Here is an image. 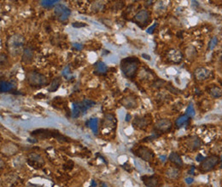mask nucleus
<instances>
[{"label":"nucleus","mask_w":222,"mask_h":187,"mask_svg":"<svg viewBox=\"0 0 222 187\" xmlns=\"http://www.w3.org/2000/svg\"><path fill=\"white\" fill-rule=\"evenodd\" d=\"M209 75H210L209 70H208L207 68L204 67H199L194 72V77L198 81L206 80L207 78H208Z\"/></svg>","instance_id":"11"},{"label":"nucleus","mask_w":222,"mask_h":187,"mask_svg":"<svg viewBox=\"0 0 222 187\" xmlns=\"http://www.w3.org/2000/svg\"><path fill=\"white\" fill-rule=\"evenodd\" d=\"M209 94L213 98H219L222 95L221 90L218 87H215V86L209 88Z\"/></svg>","instance_id":"23"},{"label":"nucleus","mask_w":222,"mask_h":187,"mask_svg":"<svg viewBox=\"0 0 222 187\" xmlns=\"http://www.w3.org/2000/svg\"><path fill=\"white\" fill-rule=\"evenodd\" d=\"M186 146L190 150L196 151L202 146V141L199 138L196 137V136H191L187 140Z\"/></svg>","instance_id":"13"},{"label":"nucleus","mask_w":222,"mask_h":187,"mask_svg":"<svg viewBox=\"0 0 222 187\" xmlns=\"http://www.w3.org/2000/svg\"><path fill=\"white\" fill-rule=\"evenodd\" d=\"M192 182V179H187V183H191Z\"/></svg>","instance_id":"37"},{"label":"nucleus","mask_w":222,"mask_h":187,"mask_svg":"<svg viewBox=\"0 0 222 187\" xmlns=\"http://www.w3.org/2000/svg\"><path fill=\"white\" fill-rule=\"evenodd\" d=\"M86 26V24L83 23V22H74V23H73V26L76 27V28H80V27H83V26Z\"/></svg>","instance_id":"31"},{"label":"nucleus","mask_w":222,"mask_h":187,"mask_svg":"<svg viewBox=\"0 0 222 187\" xmlns=\"http://www.w3.org/2000/svg\"><path fill=\"white\" fill-rule=\"evenodd\" d=\"M30 187H39V186H37V185H33V184H31V185H30Z\"/></svg>","instance_id":"38"},{"label":"nucleus","mask_w":222,"mask_h":187,"mask_svg":"<svg viewBox=\"0 0 222 187\" xmlns=\"http://www.w3.org/2000/svg\"><path fill=\"white\" fill-rule=\"evenodd\" d=\"M89 126L91 127L92 131L94 132V134H97V133H98V119H97V118H93V119L90 120Z\"/></svg>","instance_id":"25"},{"label":"nucleus","mask_w":222,"mask_h":187,"mask_svg":"<svg viewBox=\"0 0 222 187\" xmlns=\"http://www.w3.org/2000/svg\"><path fill=\"white\" fill-rule=\"evenodd\" d=\"M136 154L139 156V158L143 159L144 161L151 162L153 158H154V154L153 152H151V150L145 147V146H141L139 147V149L136 151Z\"/></svg>","instance_id":"8"},{"label":"nucleus","mask_w":222,"mask_h":187,"mask_svg":"<svg viewBox=\"0 0 222 187\" xmlns=\"http://www.w3.org/2000/svg\"><path fill=\"white\" fill-rule=\"evenodd\" d=\"M202 159H203V158L202 157V155H198V156H197V158H196V161H198V162L203 161Z\"/></svg>","instance_id":"35"},{"label":"nucleus","mask_w":222,"mask_h":187,"mask_svg":"<svg viewBox=\"0 0 222 187\" xmlns=\"http://www.w3.org/2000/svg\"><path fill=\"white\" fill-rule=\"evenodd\" d=\"M28 158H29V160H31L32 162H34V163H36L38 165H43V164L44 163L43 158L39 155H38V154H35V153H31V154H29Z\"/></svg>","instance_id":"20"},{"label":"nucleus","mask_w":222,"mask_h":187,"mask_svg":"<svg viewBox=\"0 0 222 187\" xmlns=\"http://www.w3.org/2000/svg\"><path fill=\"white\" fill-rule=\"evenodd\" d=\"M24 45V38L20 35H14L8 41V49L13 56L19 55Z\"/></svg>","instance_id":"2"},{"label":"nucleus","mask_w":222,"mask_h":187,"mask_svg":"<svg viewBox=\"0 0 222 187\" xmlns=\"http://www.w3.org/2000/svg\"><path fill=\"white\" fill-rule=\"evenodd\" d=\"M188 120H189V116H188V115H185V116H182V117H179V118L176 121V124H177V126H179V127H181V126H183L184 124H185V123L188 122Z\"/></svg>","instance_id":"26"},{"label":"nucleus","mask_w":222,"mask_h":187,"mask_svg":"<svg viewBox=\"0 0 222 187\" xmlns=\"http://www.w3.org/2000/svg\"><path fill=\"white\" fill-rule=\"evenodd\" d=\"M107 70H108V67H107L106 65L104 64L103 61H99L96 64V71H97L98 73L104 74V73L106 72Z\"/></svg>","instance_id":"22"},{"label":"nucleus","mask_w":222,"mask_h":187,"mask_svg":"<svg viewBox=\"0 0 222 187\" xmlns=\"http://www.w3.org/2000/svg\"><path fill=\"white\" fill-rule=\"evenodd\" d=\"M157 23L155 24V25H153V26H151V27L147 30V32H148V33H152V32H153V30H155V28L157 27Z\"/></svg>","instance_id":"33"},{"label":"nucleus","mask_w":222,"mask_h":187,"mask_svg":"<svg viewBox=\"0 0 222 187\" xmlns=\"http://www.w3.org/2000/svg\"><path fill=\"white\" fill-rule=\"evenodd\" d=\"M122 105L128 109H133L137 107L138 105V101H137V99L135 97H133V95H129V96H127L123 98L122 99Z\"/></svg>","instance_id":"12"},{"label":"nucleus","mask_w":222,"mask_h":187,"mask_svg":"<svg viewBox=\"0 0 222 187\" xmlns=\"http://www.w3.org/2000/svg\"><path fill=\"white\" fill-rule=\"evenodd\" d=\"M121 68L123 74L128 77H133L135 76L138 68H139V61L135 57L124 59L122 61Z\"/></svg>","instance_id":"1"},{"label":"nucleus","mask_w":222,"mask_h":187,"mask_svg":"<svg viewBox=\"0 0 222 187\" xmlns=\"http://www.w3.org/2000/svg\"><path fill=\"white\" fill-rule=\"evenodd\" d=\"M167 176L169 179H177L179 175V171L178 169L177 168H171L167 171Z\"/></svg>","instance_id":"19"},{"label":"nucleus","mask_w":222,"mask_h":187,"mask_svg":"<svg viewBox=\"0 0 222 187\" xmlns=\"http://www.w3.org/2000/svg\"><path fill=\"white\" fill-rule=\"evenodd\" d=\"M61 83V78L60 77H56V78L53 79L52 82L50 83V86L48 87V91L49 92H55L58 89Z\"/></svg>","instance_id":"18"},{"label":"nucleus","mask_w":222,"mask_h":187,"mask_svg":"<svg viewBox=\"0 0 222 187\" xmlns=\"http://www.w3.org/2000/svg\"><path fill=\"white\" fill-rule=\"evenodd\" d=\"M142 180L147 187H157L159 183L156 176H144L142 177Z\"/></svg>","instance_id":"15"},{"label":"nucleus","mask_w":222,"mask_h":187,"mask_svg":"<svg viewBox=\"0 0 222 187\" xmlns=\"http://www.w3.org/2000/svg\"><path fill=\"white\" fill-rule=\"evenodd\" d=\"M11 88H12L11 83L1 81V83H0V90H1L2 93H3V92H8V91L10 90Z\"/></svg>","instance_id":"24"},{"label":"nucleus","mask_w":222,"mask_h":187,"mask_svg":"<svg viewBox=\"0 0 222 187\" xmlns=\"http://www.w3.org/2000/svg\"><path fill=\"white\" fill-rule=\"evenodd\" d=\"M150 19V14L147 10L143 9L141 11H139L137 13L135 16H134V20L138 24H142V25H145L147 23Z\"/></svg>","instance_id":"10"},{"label":"nucleus","mask_w":222,"mask_h":187,"mask_svg":"<svg viewBox=\"0 0 222 187\" xmlns=\"http://www.w3.org/2000/svg\"><path fill=\"white\" fill-rule=\"evenodd\" d=\"M217 43H218V38H217L216 37H213V38L211 39L209 44H208V50H213V48L216 46Z\"/></svg>","instance_id":"29"},{"label":"nucleus","mask_w":222,"mask_h":187,"mask_svg":"<svg viewBox=\"0 0 222 187\" xmlns=\"http://www.w3.org/2000/svg\"><path fill=\"white\" fill-rule=\"evenodd\" d=\"M148 119L145 117H136L133 120V125L136 129H144L148 126Z\"/></svg>","instance_id":"14"},{"label":"nucleus","mask_w":222,"mask_h":187,"mask_svg":"<svg viewBox=\"0 0 222 187\" xmlns=\"http://www.w3.org/2000/svg\"><path fill=\"white\" fill-rule=\"evenodd\" d=\"M40 3H41V4L44 6V7L49 8V7L53 6L55 3H58V1H57V0H44V1H41Z\"/></svg>","instance_id":"27"},{"label":"nucleus","mask_w":222,"mask_h":187,"mask_svg":"<svg viewBox=\"0 0 222 187\" xmlns=\"http://www.w3.org/2000/svg\"><path fill=\"white\" fill-rule=\"evenodd\" d=\"M73 46L76 49V50H82V48H83V46L81 45L80 44H76V43H74V44H73Z\"/></svg>","instance_id":"32"},{"label":"nucleus","mask_w":222,"mask_h":187,"mask_svg":"<svg viewBox=\"0 0 222 187\" xmlns=\"http://www.w3.org/2000/svg\"><path fill=\"white\" fill-rule=\"evenodd\" d=\"M142 57H144V58L146 59V60H148V61H151V56H147V55H145V54H143Z\"/></svg>","instance_id":"34"},{"label":"nucleus","mask_w":222,"mask_h":187,"mask_svg":"<svg viewBox=\"0 0 222 187\" xmlns=\"http://www.w3.org/2000/svg\"><path fill=\"white\" fill-rule=\"evenodd\" d=\"M169 160L172 162L173 163H174L176 166L181 167L183 165V161L179 157V155L176 153V152H172L170 156H169Z\"/></svg>","instance_id":"16"},{"label":"nucleus","mask_w":222,"mask_h":187,"mask_svg":"<svg viewBox=\"0 0 222 187\" xmlns=\"http://www.w3.org/2000/svg\"><path fill=\"white\" fill-rule=\"evenodd\" d=\"M173 123L169 119H162L159 120L157 123L155 124L154 129L155 131L158 132V133H167L168 132L170 129H172Z\"/></svg>","instance_id":"7"},{"label":"nucleus","mask_w":222,"mask_h":187,"mask_svg":"<svg viewBox=\"0 0 222 187\" xmlns=\"http://www.w3.org/2000/svg\"><path fill=\"white\" fill-rule=\"evenodd\" d=\"M130 115L128 114V116L126 117V121H129V120H130Z\"/></svg>","instance_id":"36"},{"label":"nucleus","mask_w":222,"mask_h":187,"mask_svg":"<svg viewBox=\"0 0 222 187\" xmlns=\"http://www.w3.org/2000/svg\"><path fill=\"white\" fill-rule=\"evenodd\" d=\"M94 104L93 101L92 100H89V99H85L83 102H81L80 104H79V107L81 110V112H85L86 111V110L88 108H90L92 105Z\"/></svg>","instance_id":"21"},{"label":"nucleus","mask_w":222,"mask_h":187,"mask_svg":"<svg viewBox=\"0 0 222 187\" xmlns=\"http://www.w3.org/2000/svg\"><path fill=\"white\" fill-rule=\"evenodd\" d=\"M33 56V51L30 48L25 49L23 51V56H22V61L26 63H28L32 61V58Z\"/></svg>","instance_id":"17"},{"label":"nucleus","mask_w":222,"mask_h":187,"mask_svg":"<svg viewBox=\"0 0 222 187\" xmlns=\"http://www.w3.org/2000/svg\"><path fill=\"white\" fill-rule=\"evenodd\" d=\"M54 14L60 21H64L68 20L69 15H71V10L63 4H58L54 9Z\"/></svg>","instance_id":"6"},{"label":"nucleus","mask_w":222,"mask_h":187,"mask_svg":"<svg viewBox=\"0 0 222 187\" xmlns=\"http://www.w3.org/2000/svg\"><path fill=\"white\" fill-rule=\"evenodd\" d=\"M187 115H188L189 117H193V116L195 115V111H194L193 106L191 105H190L189 106H188V108H187Z\"/></svg>","instance_id":"30"},{"label":"nucleus","mask_w":222,"mask_h":187,"mask_svg":"<svg viewBox=\"0 0 222 187\" xmlns=\"http://www.w3.org/2000/svg\"><path fill=\"white\" fill-rule=\"evenodd\" d=\"M183 54L178 50H170L168 53V59L169 61L174 64H179L183 61Z\"/></svg>","instance_id":"9"},{"label":"nucleus","mask_w":222,"mask_h":187,"mask_svg":"<svg viewBox=\"0 0 222 187\" xmlns=\"http://www.w3.org/2000/svg\"><path fill=\"white\" fill-rule=\"evenodd\" d=\"M27 79L28 83L33 87H42L48 83L47 77L36 72H29L27 74Z\"/></svg>","instance_id":"3"},{"label":"nucleus","mask_w":222,"mask_h":187,"mask_svg":"<svg viewBox=\"0 0 222 187\" xmlns=\"http://www.w3.org/2000/svg\"><path fill=\"white\" fill-rule=\"evenodd\" d=\"M32 136L37 138V139H49V138H56L57 140H62V141H67L66 137L60 135L59 132H54L49 129H38L35 131L32 132Z\"/></svg>","instance_id":"4"},{"label":"nucleus","mask_w":222,"mask_h":187,"mask_svg":"<svg viewBox=\"0 0 222 187\" xmlns=\"http://www.w3.org/2000/svg\"><path fill=\"white\" fill-rule=\"evenodd\" d=\"M219 162V157L210 156V157H208V158H207L202 162L201 165H200V169H201L202 172H208V171L213 169L216 165H218Z\"/></svg>","instance_id":"5"},{"label":"nucleus","mask_w":222,"mask_h":187,"mask_svg":"<svg viewBox=\"0 0 222 187\" xmlns=\"http://www.w3.org/2000/svg\"><path fill=\"white\" fill-rule=\"evenodd\" d=\"M80 112H81V110L79 107V105H75V104H73V111H72V116L74 117H78L80 116Z\"/></svg>","instance_id":"28"}]
</instances>
